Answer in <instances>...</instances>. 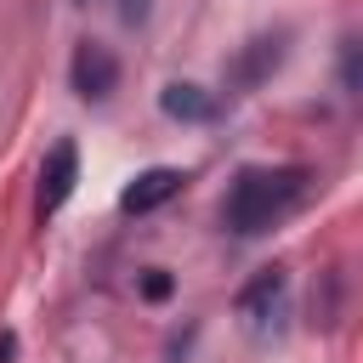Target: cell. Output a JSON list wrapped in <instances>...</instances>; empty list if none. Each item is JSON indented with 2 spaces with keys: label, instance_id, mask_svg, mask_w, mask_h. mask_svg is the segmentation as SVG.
<instances>
[{
  "label": "cell",
  "instance_id": "obj_6",
  "mask_svg": "<svg viewBox=\"0 0 363 363\" xmlns=\"http://www.w3.org/2000/svg\"><path fill=\"white\" fill-rule=\"evenodd\" d=\"M284 62V34H255L238 57H233V68H227V79L238 85V91H250V85H261L272 68Z\"/></svg>",
  "mask_w": 363,
  "mask_h": 363
},
{
  "label": "cell",
  "instance_id": "obj_10",
  "mask_svg": "<svg viewBox=\"0 0 363 363\" xmlns=\"http://www.w3.org/2000/svg\"><path fill=\"white\" fill-rule=\"evenodd\" d=\"M11 352H17V335L6 329V335H0V363H11Z\"/></svg>",
  "mask_w": 363,
  "mask_h": 363
},
{
  "label": "cell",
  "instance_id": "obj_2",
  "mask_svg": "<svg viewBox=\"0 0 363 363\" xmlns=\"http://www.w3.org/2000/svg\"><path fill=\"white\" fill-rule=\"evenodd\" d=\"M238 318H244L250 335H278L284 329V318H289V278H284V267H267V272H255L244 284Z\"/></svg>",
  "mask_w": 363,
  "mask_h": 363
},
{
  "label": "cell",
  "instance_id": "obj_11",
  "mask_svg": "<svg viewBox=\"0 0 363 363\" xmlns=\"http://www.w3.org/2000/svg\"><path fill=\"white\" fill-rule=\"evenodd\" d=\"M79 6H85V0H79Z\"/></svg>",
  "mask_w": 363,
  "mask_h": 363
},
{
  "label": "cell",
  "instance_id": "obj_1",
  "mask_svg": "<svg viewBox=\"0 0 363 363\" xmlns=\"http://www.w3.org/2000/svg\"><path fill=\"white\" fill-rule=\"evenodd\" d=\"M301 199H306V170H295V164H250V170L233 176L227 204H221V221L238 238H255L272 221H284Z\"/></svg>",
  "mask_w": 363,
  "mask_h": 363
},
{
  "label": "cell",
  "instance_id": "obj_3",
  "mask_svg": "<svg viewBox=\"0 0 363 363\" xmlns=\"http://www.w3.org/2000/svg\"><path fill=\"white\" fill-rule=\"evenodd\" d=\"M68 79H74V91H79L85 102H108V96H113V85H119V57H113L108 45L85 40V45H74Z\"/></svg>",
  "mask_w": 363,
  "mask_h": 363
},
{
  "label": "cell",
  "instance_id": "obj_5",
  "mask_svg": "<svg viewBox=\"0 0 363 363\" xmlns=\"http://www.w3.org/2000/svg\"><path fill=\"white\" fill-rule=\"evenodd\" d=\"M176 193H182V170L153 164V170H142V176L119 193V210H125V216H147V210H159V204L176 199Z\"/></svg>",
  "mask_w": 363,
  "mask_h": 363
},
{
  "label": "cell",
  "instance_id": "obj_4",
  "mask_svg": "<svg viewBox=\"0 0 363 363\" xmlns=\"http://www.w3.org/2000/svg\"><path fill=\"white\" fill-rule=\"evenodd\" d=\"M74 182H79V147L62 136V142L45 153V164H40V216L62 210L68 193H74Z\"/></svg>",
  "mask_w": 363,
  "mask_h": 363
},
{
  "label": "cell",
  "instance_id": "obj_7",
  "mask_svg": "<svg viewBox=\"0 0 363 363\" xmlns=\"http://www.w3.org/2000/svg\"><path fill=\"white\" fill-rule=\"evenodd\" d=\"M159 108L170 113V119H216V96L204 91V85H164L159 91Z\"/></svg>",
  "mask_w": 363,
  "mask_h": 363
},
{
  "label": "cell",
  "instance_id": "obj_8",
  "mask_svg": "<svg viewBox=\"0 0 363 363\" xmlns=\"http://www.w3.org/2000/svg\"><path fill=\"white\" fill-rule=\"evenodd\" d=\"M142 295H147V301H164V295H170V272H159V267H153V272L142 278Z\"/></svg>",
  "mask_w": 363,
  "mask_h": 363
},
{
  "label": "cell",
  "instance_id": "obj_9",
  "mask_svg": "<svg viewBox=\"0 0 363 363\" xmlns=\"http://www.w3.org/2000/svg\"><path fill=\"white\" fill-rule=\"evenodd\" d=\"M153 0H119V23H147Z\"/></svg>",
  "mask_w": 363,
  "mask_h": 363
}]
</instances>
